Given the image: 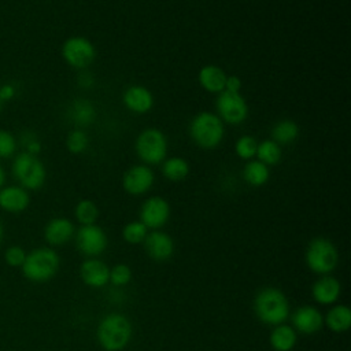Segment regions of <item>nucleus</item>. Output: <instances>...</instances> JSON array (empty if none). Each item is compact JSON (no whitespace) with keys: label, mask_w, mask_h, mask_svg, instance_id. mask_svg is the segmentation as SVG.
Masks as SVG:
<instances>
[{"label":"nucleus","mask_w":351,"mask_h":351,"mask_svg":"<svg viewBox=\"0 0 351 351\" xmlns=\"http://www.w3.org/2000/svg\"><path fill=\"white\" fill-rule=\"evenodd\" d=\"M147 234H148V229L140 221L129 222L122 229V237L129 244H141V243H144Z\"/></svg>","instance_id":"nucleus-30"},{"label":"nucleus","mask_w":351,"mask_h":351,"mask_svg":"<svg viewBox=\"0 0 351 351\" xmlns=\"http://www.w3.org/2000/svg\"><path fill=\"white\" fill-rule=\"evenodd\" d=\"M304 259L311 271L325 276L333 271L337 266L339 254L329 239L315 237L308 243Z\"/></svg>","instance_id":"nucleus-7"},{"label":"nucleus","mask_w":351,"mask_h":351,"mask_svg":"<svg viewBox=\"0 0 351 351\" xmlns=\"http://www.w3.org/2000/svg\"><path fill=\"white\" fill-rule=\"evenodd\" d=\"M170 218V206L162 196L148 197L140 208V222L147 229L158 230L167 223Z\"/></svg>","instance_id":"nucleus-11"},{"label":"nucleus","mask_w":351,"mask_h":351,"mask_svg":"<svg viewBox=\"0 0 351 351\" xmlns=\"http://www.w3.org/2000/svg\"><path fill=\"white\" fill-rule=\"evenodd\" d=\"M191 140L203 149L217 148L225 137L223 122L215 112H197L188 126Z\"/></svg>","instance_id":"nucleus-1"},{"label":"nucleus","mask_w":351,"mask_h":351,"mask_svg":"<svg viewBox=\"0 0 351 351\" xmlns=\"http://www.w3.org/2000/svg\"><path fill=\"white\" fill-rule=\"evenodd\" d=\"M89 137L84 129L74 128L66 137V148L75 155H80L88 149Z\"/></svg>","instance_id":"nucleus-29"},{"label":"nucleus","mask_w":351,"mask_h":351,"mask_svg":"<svg viewBox=\"0 0 351 351\" xmlns=\"http://www.w3.org/2000/svg\"><path fill=\"white\" fill-rule=\"evenodd\" d=\"M74 233H75V228L73 222L63 217L51 219L44 229V237L51 245L66 244L67 241L71 240Z\"/></svg>","instance_id":"nucleus-19"},{"label":"nucleus","mask_w":351,"mask_h":351,"mask_svg":"<svg viewBox=\"0 0 351 351\" xmlns=\"http://www.w3.org/2000/svg\"><path fill=\"white\" fill-rule=\"evenodd\" d=\"M81 278L85 285L92 288H101L110 281V269L108 266L96 258L86 259L80 269Z\"/></svg>","instance_id":"nucleus-16"},{"label":"nucleus","mask_w":351,"mask_h":351,"mask_svg":"<svg viewBox=\"0 0 351 351\" xmlns=\"http://www.w3.org/2000/svg\"><path fill=\"white\" fill-rule=\"evenodd\" d=\"M155 182V174L149 166L141 163L129 167L122 177L123 189L133 196L147 193Z\"/></svg>","instance_id":"nucleus-12"},{"label":"nucleus","mask_w":351,"mask_h":351,"mask_svg":"<svg viewBox=\"0 0 351 351\" xmlns=\"http://www.w3.org/2000/svg\"><path fill=\"white\" fill-rule=\"evenodd\" d=\"M298 136H299V126L292 119H281L276 122L270 132L271 140L276 141L278 145L291 144L298 138Z\"/></svg>","instance_id":"nucleus-25"},{"label":"nucleus","mask_w":351,"mask_h":351,"mask_svg":"<svg viewBox=\"0 0 351 351\" xmlns=\"http://www.w3.org/2000/svg\"><path fill=\"white\" fill-rule=\"evenodd\" d=\"M162 174L169 181H173V182L182 181L189 174V163L186 162V159L181 156L166 158L162 162Z\"/></svg>","instance_id":"nucleus-26"},{"label":"nucleus","mask_w":351,"mask_h":351,"mask_svg":"<svg viewBox=\"0 0 351 351\" xmlns=\"http://www.w3.org/2000/svg\"><path fill=\"white\" fill-rule=\"evenodd\" d=\"M11 170L14 178L19 182V186L26 191L40 189L47 178L45 166L38 156L23 151L14 156Z\"/></svg>","instance_id":"nucleus-4"},{"label":"nucleus","mask_w":351,"mask_h":351,"mask_svg":"<svg viewBox=\"0 0 351 351\" xmlns=\"http://www.w3.org/2000/svg\"><path fill=\"white\" fill-rule=\"evenodd\" d=\"M67 118L74 125V128L85 129L90 126L96 119V108L90 100L80 97L70 103L67 108Z\"/></svg>","instance_id":"nucleus-18"},{"label":"nucleus","mask_w":351,"mask_h":351,"mask_svg":"<svg viewBox=\"0 0 351 351\" xmlns=\"http://www.w3.org/2000/svg\"><path fill=\"white\" fill-rule=\"evenodd\" d=\"M256 147H258V141L252 136L244 134L236 140L234 152L240 159L251 160L256 154Z\"/></svg>","instance_id":"nucleus-31"},{"label":"nucleus","mask_w":351,"mask_h":351,"mask_svg":"<svg viewBox=\"0 0 351 351\" xmlns=\"http://www.w3.org/2000/svg\"><path fill=\"white\" fill-rule=\"evenodd\" d=\"M255 156L258 158V160H261L266 166H271V165H277L281 160L282 149H281V145H278L276 141H273L271 138H267L258 143Z\"/></svg>","instance_id":"nucleus-27"},{"label":"nucleus","mask_w":351,"mask_h":351,"mask_svg":"<svg viewBox=\"0 0 351 351\" xmlns=\"http://www.w3.org/2000/svg\"><path fill=\"white\" fill-rule=\"evenodd\" d=\"M30 203L29 192L19 185H8L0 189V208L8 213H22Z\"/></svg>","instance_id":"nucleus-17"},{"label":"nucleus","mask_w":351,"mask_h":351,"mask_svg":"<svg viewBox=\"0 0 351 351\" xmlns=\"http://www.w3.org/2000/svg\"><path fill=\"white\" fill-rule=\"evenodd\" d=\"M21 144L23 147V152L38 155L41 151V141L38 136L30 130H26L21 134Z\"/></svg>","instance_id":"nucleus-34"},{"label":"nucleus","mask_w":351,"mask_h":351,"mask_svg":"<svg viewBox=\"0 0 351 351\" xmlns=\"http://www.w3.org/2000/svg\"><path fill=\"white\" fill-rule=\"evenodd\" d=\"M144 247L148 256L158 262L170 259L174 252L173 239L162 230L149 232L144 240Z\"/></svg>","instance_id":"nucleus-13"},{"label":"nucleus","mask_w":351,"mask_h":351,"mask_svg":"<svg viewBox=\"0 0 351 351\" xmlns=\"http://www.w3.org/2000/svg\"><path fill=\"white\" fill-rule=\"evenodd\" d=\"M326 326L336 333L347 332L351 326V310L346 304L333 306L324 318Z\"/></svg>","instance_id":"nucleus-22"},{"label":"nucleus","mask_w":351,"mask_h":351,"mask_svg":"<svg viewBox=\"0 0 351 351\" xmlns=\"http://www.w3.org/2000/svg\"><path fill=\"white\" fill-rule=\"evenodd\" d=\"M21 267L23 276L30 281H48L59 269V256L52 248H36L26 254V259Z\"/></svg>","instance_id":"nucleus-5"},{"label":"nucleus","mask_w":351,"mask_h":351,"mask_svg":"<svg viewBox=\"0 0 351 351\" xmlns=\"http://www.w3.org/2000/svg\"><path fill=\"white\" fill-rule=\"evenodd\" d=\"M258 318L267 325H280L289 315V302L284 292L277 288H263L258 292L254 302Z\"/></svg>","instance_id":"nucleus-3"},{"label":"nucleus","mask_w":351,"mask_h":351,"mask_svg":"<svg viewBox=\"0 0 351 351\" xmlns=\"http://www.w3.org/2000/svg\"><path fill=\"white\" fill-rule=\"evenodd\" d=\"M292 328L304 335H313L322 329L324 317L313 306H302L292 314Z\"/></svg>","instance_id":"nucleus-15"},{"label":"nucleus","mask_w":351,"mask_h":351,"mask_svg":"<svg viewBox=\"0 0 351 351\" xmlns=\"http://www.w3.org/2000/svg\"><path fill=\"white\" fill-rule=\"evenodd\" d=\"M74 215L81 225H93L99 218V208L95 202L89 199H82L77 203L74 208Z\"/></svg>","instance_id":"nucleus-28"},{"label":"nucleus","mask_w":351,"mask_h":351,"mask_svg":"<svg viewBox=\"0 0 351 351\" xmlns=\"http://www.w3.org/2000/svg\"><path fill=\"white\" fill-rule=\"evenodd\" d=\"M3 103H4V101L1 100V96H0V110H1V107H3Z\"/></svg>","instance_id":"nucleus-41"},{"label":"nucleus","mask_w":351,"mask_h":351,"mask_svg":"<svg viewBox=\"0 0 351 351\" xmlns=\"http://www.w3.org/2000/svg\"><path fill=\"white\" fill-rule=\"evenodd\" d=\"M1 239H3V225L0 222V243H1Z\"/></svg>","instance_id":"nucleus-40"},{"label":"nucleus","mask_w":351,"mask_h":351,"mask_svg":"<svg viewBox=\"0 0 351 351\" xmlns=\"http://www.w3.org/2000/svg\"><path fill=\"white\" fill-rule=\"evenodd\" d=\"M130 280H132V269L125 263L115 265L110 270V282L112 285L123 287V285H128Z\"/></svg>","instance_id":"nucleus-33"},{"label":"nucleus","mask_w":351,"mask_h":351,"mask_svg":"<svg viewBox=\"0 0 351 351\" xmlns=\"http://www.w3.org/2000/svg\"><path fill=\"white\" fill-rule=\"evenodd\" d=\"M5 262L12 266V267H21L26 259V252L22 247L19 245H12L10 248H7L5 254H4Z\"/></svg>","instance_id":"nucleus-35"},{"label":"nucleus","mask_w":351,"mask_h":351,"mask_svg":"<svg viewBox=\"0 0 351 351\" xmlns=\"http://www.w3.org/2000/svg\"><path fill=\"white\" fill-rule=\"evenodd\" d=\"M16 138L15 136L4 129H0V158H12L16 152Z\"/></svg>","instance_id":"nucleus-32"},{"label":"nucleus","mask_w":351,"mask_h":351,"mask_svg":"<svg viewBox=\"0 0 351 351\" xmlns=\"http://www.w3.org/2000/svg\"><path fill=\"white\" fill-rule=\"evenodd\" d=\"M122 101L129 111L145 114L154 107V95L143 85H130L123 90Z\"/></svg>","instance_id":"nucleus-14"},{"label":"nucleus","mask_w":351,"mask_h":351,"mask_svg":"<svg viewBox=\"0 0 351 351\" xmlns=\"http://www.w3.org/2000/svg\"><path fill=\"white\" fill-rule=\"evenodd\" d=\"M78 85L82 88H90L93 85V75L86 70L81 71L78 75Z\"/></svg>","instance_id":"nucleus-38"},{"label":"nucleus","mask_w":351,"mask_h":351,"mask_svg":"<svg viewBox=\"0 0 351 351\" xmlns=\"http://www.w3.org/2000/svg\"><path fill=\"white\" fill-rule=\"evenodd\" d=\"M96 335L106 351H121L132 339V324L125 315L111 313L100 321Z\"/></svg>","instance_id":"nucleus-2"},{"label":"nucleus","mask_w":351,"mask_h":351,"mask_svg":"<svg viewBox=\"0 0 351 351\" xmlns=\"http://www.w3.org/2000/svg\"><path fill=\"white\" fill-rule=\"evenodd\" d=\"M270 178L269 166L262 163L258 159L247 160L245 166L243 167V180L251 186H262Z\"/></svg>","instance_id":"nucleus-24"},{"label":"nucleus","mask_w":351,"mask_h":351,"mask_svg":"<svg viewBox=\"0 0 351 351\" xmlns=\"http://www.w3.org/2000/svg\"><path fill=\"white\" fill-rule=\"evenodd\" d=\"M223 90L229 92H240L241 90V80L237 75H228L226 85Z\"/></svg>","instance_id":"nucleus-36"},{"label":"nucleus","mask_w":351,"mask_h":351,"mask_svg":"<svg viewBox=\"0 0 351 351\" xmlns=\"http://www.w3.org/2000/svg\"><path fill=\"white\" fill-rule=\"evenodd\" d=\"M63 60L78 70H85L96 59L93 43L84 36H71L62 45Z\"/></svg>","instance_id":"nucleus-8"},{"label":"nucleus","mask_w":351,"mask_h":351,"mask_svg":"<svg viewBox=\"0 0 351 351\" xmlns=\"http://www.w3.org/2000/svg\"><path fill=\"white\" fill-rule=\"evenodd\" d=\"M215 110L219 119L230 125L243 123L248 117V104L240 92L222 90L218 93Z\"/></svg>","instance_id":"nucleus-9"},{"label":"nucleus","mask_w":351,"mask_h":351,"mask_svg":"<svg viewBox=\"0 0 351 351\" xmlns=\"http://www.w3.org/2000/svg\"><path fill=\"white\" fill-rule=\"evenodd\" d=\"M4 182H5V171H4V169H3L1 165H0V189L3 188Z\"/></svg>","instance_id":"nucleus-39"},{"label":"nucleus","mask_w":351,"mask_h":351,"mask_svg":"<svg viewBox=\"0 0 351 351\" xmlns=\"http://www.w3.org/2000/svg\"><path fill=\"white\" fill-rule=\"evenodd\" d=\"M226 73L215 64H206L197 73L199 85L208 93H221L226 85Z\"/></svg>","instance_id":"nucleus-21"},{"label":"nucleus","mask_w":351,"mask_h":351,"mask_svg":"<svg viewBox=\"0 0 351 351\" xmlns=\"http://www.w3.org/2000/svg\"><path fill=\"white\" fill-rule=\"evenodd\" d=\"M15 93H16V90L12 84H5V85L0 86V96H1L3 101L11 100L15 96Z\"/></svg>","instance_id":"nucleus-37"},{"label":"nucleus","mask_w":351,"mask_h":351,"mask_svg":"<svg viewBox=\"0 0 351 351\" xmlns=\"http://www.w3.org/2000/svg\"><path fill=\"white\" fill-rule=\"evenodd\" d=\"M269 340L274 351H291L296 344V330L285 324L276 325Z\"/></svg>","instance_id":"nucleus-23"},{"label":"nucleus","mask_w":351,"mask_h":351,"mask_svg":"<svg viewBox=\"0 0 351 351\" xmlns=\"http://www.w3.org/2000/svg\"><path fill=\"white\" fill-rule=\"evenodd\" d=\"M75 243H77V248L84 255L95 258L104 252L108 244V239L104 230L96 223H93V225H82L77 230Z\"/></svg>","instance_id":"nucleus-10"},{"label":"nucleus","mask_w":351,"mask_h":351,"mask_svg":"<svg viewBox=\"0 0 351 351\" xmlns=\"http://www.w3.org/2000/svg\"><path fill=\"white\" fill-rule=\"evenodd\" d=\"M311 293L314 300L319 304H332L339 299L341 293V287L337 278L325 274L313 284Z\"/></svg>","instance_id":"nucleus-20"},{"label":"nucleus","mask_w":351,"mask_h":351,"mask_svg":"<svg viewBox=\"0 0 351 351\" xmlns=\"http://www.w3.org/2000/svg\"><path fill=\"white\" fill-rule=\"evenodd\" d=\"M134 149L144 165H159L167 156V138L162 130L147 128L137 136Z\"/></svg>","instance_id":"nucleus-6"}]
</instances>
